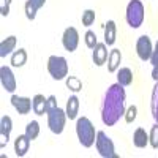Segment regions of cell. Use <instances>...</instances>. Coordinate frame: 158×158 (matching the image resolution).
Instances as JSON below:
<instances>
[{
	"label": "cell",
	"instance_id": "1",
	"mask_svg": "<svg viewBox=\"0 0 158 158\" xmlns=\"http://www.w3.org/2000/svg\"><path fill=\"white\" fill-rule=\"evenodd\" d=\"M125 114V89L120 84H112L103 95L101 120L106 127L115 125Z\"/></svg>",
	"mask_w": 158,
	"mask_h": 158
},
{
	"label": "cell",
	"instance_id": "2",
	"mask_svg": "<svg viewBox=\"0 0 158 158\" xmlns=\"http://www.w3.org/2000/svg\"><path fill=\"white\" fill-rule=\"evenodd\" d=\"M76 135H77L79 142H81L84 147H92L95 144V139H97L95 127L87 117L77 118V122H76Z\"/></svg>",
	"mask_w": 158,
	"mask_h": 158
},
{
	"label": "cell",
	"instance_id": "3",
	"mask_svg": "<svg viewBox=\"0 0 158 158\" xmlns=\"http://www.w3.org/2000/svg\"><path fill=\"white\" fill-rule=\"evenodd\" d=\"M144 16H146V10H144V5L141 0H131L127 6V13H125V18L130 27L138 29L142 25L144 22Z\"/></svg>",
	"mask_w": 158,
	"mask_h": 158
},
{
	"label": "cell",
	"instance_id": "4",
	"mask_svg": "<svg viewBox=\"0 0 158 158\" xmlns=\"http://www.w3.org/2000/svg\"><path fill=\"white\" fill-rule=\"evenodd\" d=\"M48 71L56 81H62L65 76H68L67 59L60 56H51L48 59Z\"/></svg>",
	"mask_w": 158,
	"mask_h": 158
},
{
	"label": "cell",
	"instance_id": "5",
	"mask_svg": "<svg viewBox=\"0 0 158 158\" xmlns=\"http://www.w3.org/2000/svg\"><path fill=\"white\" fill-rule=\"evenodd\" d=\"M48 114V127L54 135H60L63 128H65V122H67V112L63 109H60L59 106L51 109L46 112Z\"/></svg>",
	"mask_w": 158,
	"mask_h": 158
},
{
	"label": "cell",
	"instance_id": "6",
	"mask_svg": "<svg viewBox=\"0 0 158 158\" xmlns=\"http://www.w3.org/2000/svg\"><path fill=\"white\" fill-rule=\"evenodd\" d=\"M95 147H97L98 153L103 158H117V153H115V149H114V142L106 136L104 131H98L97 133Z\"/></svg>",
	"mask_w": 158,
	"mask_h": 158
},
{
	"label": "cell",
	"instance_id": "7",
	"mask_svg": "<svg viewBox=\"0 0 158 158\" xmlns=\"http://www.w3.org/2000/svg\"><path fill=\"white\" fill-rule=\"evenodd\" d=\"M152 41H150V38L147 35H142L138 38V43H136V54L138 57L142 60V62H146V60H150V56H152Z\"/></svg>",
	"mask_w": 158,
	"mask_h": 158
},
{
	"label": "cell",
	"instance_id": "8",
	"mask_svg": "<svg viewBox=\"0 0 158 158\" xmlns=\"http://www.w3.org/2000/svg\"><path fill=\"white\" fill-rule=\"evenodd\" d=\"M62 44H63V48L67 49L68 52L76 51V48L79 44V33H77V30L74 27L65 29L63 36H62Z\"/></svg>",
	"mask_w": 158,
	"mask_h": 158
},
{
	"label": "cell",
	"instance_id": "9",
	"mask_svg": "<svg viewBox=\"0 0 158 158\" xmlns=\"http://www.w3.org/2000/svg\"><path fill=\"white\" fill-rule=\"evenodd\" d=\"M0 81H2V87L6 92H10V94H13L16 90V77L13 74L11 68H8V67L0 68Z\"/></svg>",
	"mask_w": 158,
	"mask_h": 158
},
{
	"label": "cell",
	"instance_id": "10",
	"mask_svg": "<svg viewBox=\"0 0 158 158\" xmlns=\"http://www.w3.org/2000/svg\"><path fill=\"white\" fill-rule=\"evenodd\" d=\"M11 104L15 106V109H16L21 115L29 114V112L33 109L32 100L27 98V97H18V95H13V97H11Z\"/></svg>",
	"mask_w": 158,
	"mask_h": 158
},
{
	"label": "cell",
	"instance_id": "11",
	"mask_svg": "<svg viewBox=\"0 0 158 158\" xmlns=\"http://www.w3.org/2000/svg\"><path fill=\"white\" fill-rule=\"evenodd\" d=\"M11 128H13V120L11 117L3 115L2 120H0V147H5L8 141H10V133H11Z\"/></svg>",
	"mask_w": 158,
	"mask_h": 158
},
{
	"label": "cell",
	"instance_id": "12",
	"mask_svg": "<svg viewBox=\"0 0 158 158\" xmlns=\"http://www.w3.org/2000/svg\"><path fill=\"white\" fill-rule=\"evenodd\" d=\"M108 57H109V54H108V49H106V43H97V46L94 48V56H92L94 63L97 67H101V65L106 63Z\"/></svg>",
	"mask_w": 158,
	"mask_h": 158
},
{
	"label": "cell",
	"instance_id": "13",
	"mask_svg": "<svg viewBox=\"0 0 158 158\" xmlns=\"http://www.w3.org/2000/svg\"><path fill=\"white\" fill-rule=\"evenodd\" d=\"M30 138L27 135H19L16 139H15V152L18 156H24L25 153L29 152V147H30Z\"/></svg>",
	"mask_w": 158,
	"mask_h": 158
},
{
	"label": "cell",
	"instance_id": "14",
	"mask_svg": "<svg viewBox=\"0 0 158 158\" xmlns=\"http://www.w3.org/2000/svg\"><path fill=\"white\" fill-rule=\"evenodd\" d=\"M115 35H117V27L114 21H108L104 25V43L108 46H112L115 43Z\"/></svg>",
	"mask_w": 158,
	"mask_h": 158
},
{
	"label": "cell",
	"instance_id": "15",
	"mask_svg": "<svg viewBox=\"0 0 158 158\" xmlns=\"http://www.w3.org/2000/svg\"><path fill=\"white\" fill-rule=\"evenodd\" d=\"M133 144L138 149H144L149 144V135L146 133L144 128H136L135 135H133Z\"/></svg>",
	"mask_w": 158,
	"mask_h": 158
},
{
	"label": "cell",
	"instance_id": "16",
	"mask_svg": "<svg viewBox=\"0 0 158 158\" xmlns=\"http://www.w3.org/2000/svg\"><path fill=\"white\" fill-rule=\"evenodd\" d=\"M122 62V54H120V49H112L109 52V57H108V70L109 73L117 71L118 65Z\"/></svg>",
	"mask_w": 158,
	"mask_h": 158
},
{
	"label": "cell",
	"instance_id": "17",
	"mask_svg": "<svg viewBox=\"0 0 158 158\" xmlns=\"http://www.w3.org/2000/svg\"><path fill=\"white\" fill-rule=\"evenodd\" d=\"M77 111H79V98L73 95L67 101V109H65V112H67V117L70 120H73V118L77 117Z\"/></svg>",
	"mask_w": 158,
	"mask_h": 158
},
{
	"label": "cell",
	"instance_id": "18",
	"mask_svg": "<svg viewBox=\"0 0 158 158\" xmlns=\"http://www.w3.org/2000/svg\"><path fill=\"white\" fill-rule=\"evenodd\" d=\"M46 103H48V98H44V95H35L32 100L33 112L36 115H43L46 112Z\"/></svg>",
	"mask_w": 158,
	"mask_h": 158
},
{
	"label": "cell",
	"instance_id": "19",
	"mask_svg": "<svg viewBox=\"0 0 158 158\" xmlns=\"http://www.w3.org/2000/svg\"><path fill=\"white\" fill-rule=\"evenodd\" d=\"M16 46V36H8L0 43V57H6Z\"/></svg>",
	"mask_w": 158,
	"mask_h": 158
},
{
	"label": "cell",
	"instance_id": "20",
	"mask_svg": "<svg viewBox=\"0 0 158 158\" xmlns=\"http://www.w3.org/2000/svg\"><path fill=\"white\" fill-rule=\"evenodd\" d=\"M117 82L120 85H123V87L130 85L131 82H133V73H131V70L130 68H120V70H118V73H117Z\"/></svg>",
	"mask_w": 158,
	"mask_h": 158
},
{
	"label": "cell",
	"instance_id": "21",
	"mask_svg": "<svg viewBox=\"0 0 158 158\" xmlns=\"http://www.w3.org/2000/svg\"><path fill=\"white\" fill-rule=\"evenodd\" d=\"M25 62H27V52H25V49H19V51H15L11 56V65L13 67H24Z\"/></svg>",
	"mask_w": 158,
	"mask_h": 158
},
{
	"label": "cell",
	"instance_id": "22",
	"mask_svg": "<svg viewBox=\"0 0 158 158\" xmlns=\"http://www.w3.org/2000/svg\"><path fill=\"white\" fill-rule=\"evenodd\" d=\"M150 111H152V115L155 118V122L158 123V81L152 90V98H150Z\"/></svg>",
	"mask_w": 158,
	"mask_h": 158
},
{
	"label": "cell",
	"instance_id": "23",
	"mask_svg": "<svg viewBox=\"0 0 158 158\" xmlns=\"http://www.w3.org/2000/svg\"><path fill=\"white\" fill-rule=\"evenodd\" d=\"M25 135H27L32 141L38 138L40 135V123L36 120H32L30 123H27V127H25Z\"/></svg>",
	"mask_w": 158,
	"mask_h": 158
},
{
	"label": "cell",
	"instance_id": "24",
	"mask_svg": "<svg viewBox=\"0 0 158 158\" xmlns=\"http://www.w3.org/2000/svg\"><path fill=\"white\" fill-rule=\"evenodd\" d=\"M67 87L71 90V92H79L82 89V82L79 81V77H76V76H70L68 79H67Z\"/></svg>",
	"mask_w": 158,
	"mask_h": 158
},
{
	"label": "cell",
	"instance_id": "25",
	"mask_svg": "<svg viewBox=\"0 0 158 158\" xmlns=\"http://www.w3.org/2000/svg\"><path fill=\"white\" fill-rule=\"evenodd\" d=\"M94 22H95V11L94 10H85L82 13V24L85 27H90Z\"/></svg>",
	"mask_w": 158,
	"mask_h": 158
},
{
	"label": "cell",
	"instance_id": "26",
	"mask_svg": "<svg viewBox=\"0 0 158 158\" xmlns=\"http://www.w3.org/2000/svg\"><path fill=\"white\" fill-rule=\"evenodd\" d=\"M24 10H25V16H27L29 21H33V19L36 18V11H38V10L35 8V5L30 2V0H27V2H25Z\"/></svg>",
	"mask_w": 158,
	"mask_h": 158
},
{
	"label": "cell",
	"instance_id": "27",
	"mask_svg": "<svg viewBox=\"0 0 158 158\" xmlns=\"http://www.w3.org/2000/svg\"><path fill=\"white\" fill-rule=\"evenodd\" d=\"M149 142L153 149H158V123H155L150 130V135H149Z\"/></svg>",
	"mask_w": 158,
	"mask_h": 158
},
{
	"label": "cell",
	"instance_id": "28",
	"mask_svg": "<svg viewBox=\"0 0 158 158\" xmlns=\"http://www.w3.org/2000/svg\"><path fill=\"white\" fill-rule=\"evenodd\" d=\"M97 35H95V32H92V30H87L85 32V46L87 48H90V49H94L95 46H97Z\"/></svg>",
	"mask_w": 158,
	"mask_h": 158
},
{
	"label": "cell",
	"instance_id": "29",
	"mask_svg": "<svg viewBox=\"0 0 158 158\" xmlns=\"http://www.w3.org/2000/svg\"><path fill=\"white\" fill-rule=\"evenodd\" d=\"M136 114H138V108L135 106V104H131V106L127 109V112H125V120H127V123H133L135 118H136Z\"/></svg>",
	"mask_w": 158,
	"mask_h": 158
},
{
	"label": "cell",
	"instance_id": "30",
	"mask_svg": "<svg viewBox=\"0 0 158 158\" xmlns=\"http://www.w3.org/2000/svg\"><path fill=\"white\" fill-rule=\"evenodd\" d=\"M0 13H2V16H8V13H10V0H0Z\"/></svg>",
	"mask_w": 158,
	"mask_h": 158
},
{
	"label": "cell",
	"instance_id": "31",
	"mask_svg": "<svg viewBox=\"0 0 158 158\" xmlns=\"http://www.w3.org/2000/svg\"><path fill=\"white\" fill-rule=\"evenodd\" d=\"M150 63L153 65V67H158V41L152 51V56H150Z\"/></svg>",
	"mask_w": 158,
	"mask_h": 158
},
{
	"label": "cell",
	"instance_id": "32",
	"mask_svg": "<svg viewBox=\"0 0 158 158\" xmlns=\"http://www.w3.org/2000/svg\"><path fill=\"white\" fill-rule=\"evenodd\" d=\"M54 108H57V100H56L54 95H51L48 98V103H46V112L51 111V109H54Z\"/></svg>",
	"mask_w": 158,
	"mask_h": 158
},
{
	"label": "cell",
	"instance_id": "33",
	"mask_svg": "<svg viewBox=\"0 0 158 158\" xmlns=\"http://www.w3.org/2000/svg\"><path fill=\"white\" fill-rule=\"evenodd\" d=\"M30 2L35 5V8H36V10H40V8H43V6H44L46 0H30Z\"/></svg>",
	"mask_w": 158,
	"mask_h": 158
},
{
	"label": "cell",
	"instance_id": "34",
	"mask_svg": "<svg viewBox=\"0 0 158 158\" xmlns=\"http://www.w3.org/2000/svg\"><path fill=\"white\" fill-rule=\"evenodd\" d=\"M152 77L155 79V81H158V67H153V70H152Z\"/></svg>",
	"mask_w": 158,
	"mask_h": 158
}]
</instances>
